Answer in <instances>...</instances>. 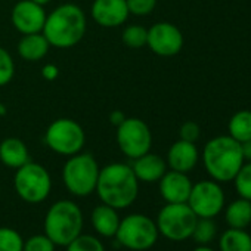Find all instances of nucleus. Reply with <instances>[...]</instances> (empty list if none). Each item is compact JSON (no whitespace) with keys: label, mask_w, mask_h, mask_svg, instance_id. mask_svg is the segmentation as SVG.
Instances as JSON below:
<instances>
[{"label":"nucleus","mask_w":251,"mask_h":251,"mask_svg":"<svg viewBox=\"0 0 251 251\" xmlns=\"http://www.w3.org/2000/svg\"><path fill=\"white\" fill-rule=\"evenodd\" d=\"M241 150H242V155L245 161H251V139L245 141L241 144Z\"/></svg>","instance_id":"nucleus-35"},{"label":"nucleus","mask_w":251,"mask_h":251,"mask_svg":"<svg viewBox=\"0 0 251 251\" xmlns=\"http://www.w3.org/2000/svg\"><path fill=\"white\" fill-rule=\"evenodd\" d=\"M129 14L135 17H148L157 8V0H126Z\"/></svg>","instance_id":"nucleus-30"},{"label":"nucleus","mask_w":251,"mask_h":251,"mask_svg":"<svg viewBox=\"0 0 251 251\" xmlns=\"http://www.w3.org/2000/svg\"><path fill=\"white\" fill-rule=\"evenodd\" d=\"M130 166H132L138 180L145 182V183L158 182L167 172L166 160L154 152H147V154L135 158L133 164H130Z\"/></svg>","instance_id":"nucleus-17"},{"label":"nucleus","mask_w":251,"mask_h":251,"mask_svg":"<svg viewBox=\"0 0 251 251\" xmlns=\"http://www.w3.org/2000/svg\"><path fill=\"white\" fill-rule=\"evenodd\" d=\"M109 120H111V123L115 126V127H117V126H120V124L126 120V115H124V112L115 109V111H112V112L109 114Z\"/></svg>","instance_id":"nucleus-34"},{"label":"nucleus","mask_w":251,"mask_h":251,"mask_svg":"<svg viewBox=\"0 0 251 251\" xmlns=\"http://www.w3.org/2000/svg\"><path fill=\"white\" fill-rule=\"evenodd\" d=\"M42 74H43V77H45L46 80L52 81V80H55V78L59 75V70H58V67L53 65V64H46V65L42 68Z\"/></svg>","instance_id":"nucleus-33"},{"label":"nucleus","mask_w":251,"mask_h":251,"mask_svg":"<svg viewBox=\"0 0 251 251\" xmlns=\"http://www.w3.org/2000/svg\"><path fill=\"white\" fill-rule=\"evenodd\" d=\"M238 197L251 201V161H245L233 177Z\"/></svg>","instance_id":"nucleus-26"},{"label":"nucleus","mask_w":251,"mask_h":251,"mask_svg":"<svg viewBox=\"0 0 251 251\" xmlns=\"http://www.w3.org/2000/svg\"><path fill=\"white\" fill-rule=\"evenodd\" d=\"M90 15L102 28H117L127 21L130 14L126 0H93Z\"/></svg>","instance_id":"nucleus-14"},{"label":"nucleus","mask_w":251,"mask_h":251,"mask_svg":"<svg viewBox=\"0 0 251 251\" xmlns=\"http://www.w3.org/2000/svg\"><path fill=\"white\" fill-rule=\"evenodd\" d=\"M147 46L158 56H175L183 48V34L172 23H155L148 28Z\"/></svg>","instance_id":"nucleus-12"},{"label":"nucleus","mask_w":251,"mask_h":251,"mask_svg":"<svg viewBox=\"0 0 251 251\" xmlns=\"http://www.w3.org/2000/svg\"><path fill=\"white\" fill-rule=\"evenodd\" d=\"M87 31V18L84 11L74 3H62L48 17L43 27V36L50 48L68 49L78 45Z\"/></svg>","instance_id":"nucleus-2"},{"label":"nucleus","mask_w":251,"mask_h":251,"mask_svg":"<svg viewBox=\"0 0 251 251\" xmlns=\"http://www.w3.org/2000/svg\"><path fill=\"white\" fill-rule=\"evenodd\" d=\"M200 126L195 121H186L180 126L179 129V139L186 141V142H197L200 139Z\"/></svg>","instance_id":"nucleus-32"},{"label":"nucleus","mask_w":251,"mask_h":251,"mask_svg":"<svg viewBox=\"0 0 251 251\" xmlns=\"http://www.w3.org/2000/svg\"><path fill=\"white\" fill-rule=\"evenodd\" d=\"M31 2L37 3V5H42V6H46L48 3H50L52 0H31Z\"/></svg>","instance_id":"nucleus-37"},{"label":"nucleus","mask_w":251,"mask_h":251,"mask_svg":"<svg viewBox=\"0 0 251 251\" xmlns=\"http://www.w3.org/2000/svg\"><path fill=\"white\" fill-rule=\"evenodd\" d=\"M194 251H214V250L208 245H198Z\"/></svg>","instance_id":"nucleus-36"},{"label":"nucleus","mask_w":251,"mask_h":251,"mask_svg":"<svg viewBox=\"0 0 251 251\" xmlns=\"http://www.w3.org/2000/svg\"><path fill=\"white\" fill-rule=\"evenodd\" d=\"M217 235V226L213 219H204L198 217L194 232H192V239L198 245H208Z\"/></svg>","instance_id":"nucleus-24"},{"label":"nucleus","mask_w":251,"mask_h":251,"mask_svg":"<svg viewBox=\"0 0 251 251\" xmlns=\"http://www.w3.org/2000/svg\"><path fill=\"white\" fill-rule=\"evenodd\" d=\"M45 144L55 154L71 157L83 151L86 144V133L81 124L73 118H56L46 129Z\"/></svg>","instance_id":"nucleus-7"},{"label":"nucleus","mask_w":251,"mask_h":251,"mask_svg":"<svg viewBox=\"0 0 251 251\" xmlns=\"http://www.w3.org/2000/svg\"><path fill=\"white\" fill-rule=\"evenodd\" d=\"M14 186L18 197L28 204L43 202L52 189V179L46 167L39 163L28 161L17 169Z\"/></svg>","instance_id":"nucleus-8"},{"label":"nucleus","mask_w":251,"mask_h":251,"mask_svg":"<svg viewBox=\"0 0 251 251\" xmlns=\"http://www.w3.org/2000/svg\"><path fill=\"white\" fill-rule=\"evenodd\" d=\"M225 191L216 180H200L192 185L188 205L197 217L214 219L225 208Z\"/></svg>","instance_id":"nucleus-11"},{"label":"nucleus","mask_w":251,"mask_h":251,"mask_svg":"<svg viewBox=\"0 0 251 251\" xmlns=\"http://www.w3.org/2000/svg\"><path fill=\"white\" fill-rule=\"evenodd\" d=\"M99 164L96 158L89 152H78L71 157L64 164L62 179L64 185L70 194L74 197H87L95 192L98 177H99Z\"/></svg>","instance_id":"nucleus-5"},{"label":"nucleus","mask_w":251,"mask_h":251,"mask_svg":"<svg viewBox=\"0 0 251 251\" xmlns=\"http://www.w3.org/2000/svg\"><path fill=\"white\" fill-rule=\"evenodd\" d=\"M24 239L12 227H0V251H23Z\"/></svg>","instance_id":"nucleus-27"},{"label":"nucleus","mask_w":251,"mask_h":251,"mask_svg":"<svg viewBox=\"0 0 251 251\" xmlns=\"http://www.w3.org/2000/svg\"><path fill=\"white\" fill-rule=\"evenodd\" d=\"M158 182H160V194L166 202L169 204L188 202L194 183L191 182L186 173L169 170Z\"/></svg>","instance_id":"nucleus-15"},{"label":"nucleus","mask_w":251,"mask_h":251,"mask_svg":"<svg viewBox=\"0 0 251 251\" xmlns=\"http://www.w3.org/2000/svg\"><path fill=\"white\" fill-rule=\"evenodd\" d=\"M43 226L55 245L67 247L83 230V213L71 200H61L50 205Z\"/></svg>","instance_id":"nucleus-4"},{"label":"nucleus","mask_w":251,"mask_h":251,"mask_svg":"<svg viewBox=\"0 0 251 251\" xmlns=\"http://www.w3.org/2000/svg\"><path fill=\"white\" fill-rule=\"evenodd\" d=\"M46 17L48 14L45 11V6L37 5L31 0H20L14 5L11 12L12 25L23 36L42 33L46 23Z\"/></svg>","instance_id":"nucleus-13"},{"label":"nucleus","mask_w":251,"mask_h":251,"mask_svg":"<svg viewBox=\"0 0 251 251\" xmlns=\"http://www.w3.org/2000/svg\"><path fill=\"white\" fill-rule=\"evenodd\" d=\"M220 251H251V235L245 229L227 227L219 239Z\"/></svg>","instance_id":"nucleus-22"},{"label":"nucleus","mask_w":251,"mask_h":251,"mask_svg":"<svg viewBox=\"0 0 251 251\" xmlns=\"http://www.w3.org/2000/svg\"><path fill=\"white\" fill-rule=\"evenodd\" d=\"M225 220L229 227L247 229L251 225V201L245 198H236L225 208Z\"/></svg>","instance_id":"nucleus-21"},{"label":"nucleus","mask_w":251,"mask_h":251,"mask_svg":"<svg viewBox=\"0 0 251 251\" xmlns=\"http://www.w3.org/2000/svg\"><path fill=\"white\" fill-rule=\"evenodd\" d=\"M201 160L208 176L219 183L232 182L245 163L241 144L229 135L210 139L202 148Z\"/></svg>","instance_id":"nucleus-3"},{"label":"nucleus","mask_w":251,"mask_h":251,"mask_svg":"<svg viewBox=\"0 0 251 251\" xmlns=\"http://www.w3.org/2000/svg\"><path fill=\"white\" fill-rule=\"evenodd\" d=\"M55 247L48 235H34L24 242L23 251H55Z\"/></svg>","instance_id":"nucleus-31"},{"label":"nucleus","mask_w":251,"mask_h":251,"mask_svg":"<svg viewBox=\"0 0 251 251\" xmlns=\"http://www.w3.org/2000/svg\"><path fill=\"white\" fill-rule=\"evenodd\" d=\"M157 223L145 214H129L120 220L115 238L117 241L129 250L145 251L155 245L158 239Z\"/></svg>","instance_id":"nucleus-6"},{"label":"nucleus","mask_w":251,"mask_h":251,"mask_svg":"<svg viewBox=\"0 0 251 251\" xmlns=\"http://www.w3.org/2000/svg\"><path fill=\"white\" fill-rule=\"evenodd\" d=\"M15 75V62L11 53L0 46V87H3L12 81Z\"/></svg>","instance_id":"nucleus-29"},{"label":"nucleus","mask_w":251,"mask_h":251,"mask_svg":"<svg viewBox=\"0 0 251 251\" xmlns=\"http://www.w3.org/2000/svg\"><path fill=\"white\" fill-rule=\"evenodd\" d=\"M95 191L103 204L121 210L136 201L139 180L130 164L111 163L99 170Z\"/></svg>","instance_id":"nucleus-1"},{"label":"nucleus","mask_w":251,"mask_h":251,"mask_svg":"<svg viewBox=\"0 0 251 251\" xmlns=\"http://www.w3.org/2000/svg\"><path fill=\"white\" fill-rule=\"evenodd\" d=\"M17 49H18V55L24 61L37 62L48 55L50 45L43 36V33H34V34H24L18 42Z\"/></svg>","instance_id":"nucleus-20"},{"label":"nucleus","mask_w":251,"mask_h":251,"mask_svg":"<svg viewBox=\"0 0 251 251\" xmlns=\"http://www.w3.org/2000/svg\"><path fill=\"white\" fill-rule=\"evenodd\" d=\"M0 161L9 169H20L30 161V152L20 138H6L0 142Z\"/></svg>","instance_id":"nucleus-18"},{"label":"nucleus","mask_w":251,"mask_h":251,"mask_svg":"<svg viewBox=\"0 0 251 251\" xmlns=\"http://www.w3.org/2000/svg\"><path fill=\"white\" fill-rule=\"evenodd\" d=\"M67 251H105V247L96 236L80 233L67 245Z\"/></svg>","instance_id":"nucleus-28"},{"label":"nucleus","mask_w":251,"mask_h":251,"mask_svg":"<svg viewBox=\"0 0 251 251\" xmlns=\"http://www.w3.org/2000/svg\"><path fill=\"white\" fill-rule=\"evenodd\" d=\"M115 139L120 151L130 160L150 152L152 147L150 126L138 117H126V120L117 126Z\"/></svg>","instance_id":"nucleus-10"},{"label":"nucleus","mask_w":251,"mask_h":251,"mask_svg":"<svg viewBox=\"0 0 251 251\" xmlns=\"http://www.w3.org/2000/svg\"><path fill=\"white\" fill-rule=\"evenodd\" d=\"M147 39H148V28L139 24L127 25L123 30V34H121L123 43L130 49H141L147 46Z\"/></svg>","instance_id":"nucleus-25"},{"label":"nucleus","mask_w":251,"mask_h":251,"mask_svg":"<svg viewBox=\"0 0 251 251\" xmlns=\"http://www.w3.org/2000/svg\"><path fill=\"white\" fill-rule=\"evenodd\" d=\"M200 161V151L194 142L186 141H176L167 152V167L175 172L189 173L195 169Z\"/></svg>","instance_id":"nucleus-16"},{"label":"nucleus","mask_w":251,"mask_h":251,"mask_svg":"<svg viewBox=\"0 0 251 251\" xmlns=\"http://www.w3.org/2000/svg\"><path fill=\"white\" fill-rule=\"evenodd\" d=\"M197 220L198 217L191 210L188 202H166V205L160 210L155 223L160 235L170 241L179 242L192 236Z\"/></svg>","instance_id":"nucleus-9"},{"label":"nucleus","mask_w":251,"mask_h":251,"mask_svg":"<svg viewBox=\"0 0 251 251\" xmlns=\"http://www.w3.org/2000/svg\"><path fill=\"white\" fill-rule=\"evenodd\" d=\"M90 220H92V226L95 227V230L99 235L106 236V238H112L117 233V229L120 226L121 219L118 216L117 208L109 207V205L102 202L100 205H96L93 208Z\"/></svg>","instance_id":"nucleus-19"},{"label":"nucleus","mask_w":251,"mask_h":251,"mask_svg":"<svg viewBox=\"0 0 251 251\" xmlns=\"http://www.w3.org/2000/svg\"><path fill=\"white\" fill-rule=\"evenodd\" d=\"M227 132L239 144L251 139V111L242 109L235 112L227 123Z\"/></svg>","instance_id":"nucleus-23"}]
</instances>
